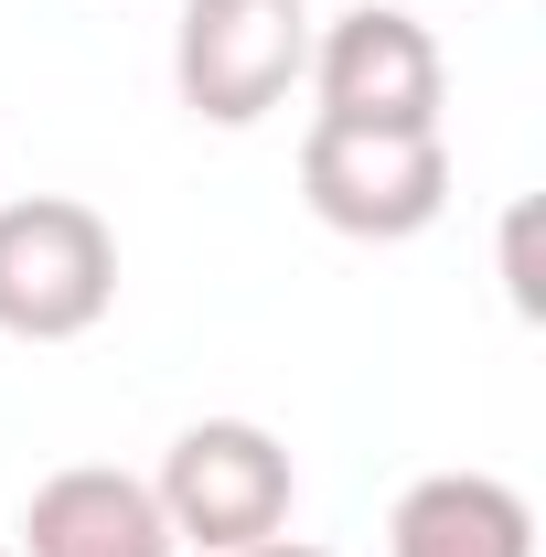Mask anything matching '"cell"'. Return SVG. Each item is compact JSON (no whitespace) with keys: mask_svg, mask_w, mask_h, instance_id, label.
Returning <instances> with one entry per match:
<instances>
[{"mask_svg":"<svg viewBox=\"0 0 546 557\" xmlns=\"http://www.w3.org/2000/svg\"><path fill=\"white\" fill-rule=\"evenodd\" d=\"M119 300V225L86 194H11L0 205V333L75 344Z\"/></svg>","mask_w":546,"mask_h":557,"instance_id":"6da1fadb","label":"cell"},{"mask_svg":"<svg viewBox=\"0 0 546 557\" xmlns=\"http://www.w3.org/2000/svg\"><path fill=\"white\" fill-rule=\"evenodd\" d=\"M289 493H300V472H289V450L258 418H194L161 450V472H150V504H161L172 547H204V557H236L258 536H278Z\"/></svg>","mask_w":546,"mask_h":557,"instance_id":"7a4b0ae2","label":"cell"},{"mask_svg":"<svg viewBox=\"0 0 546 557\" xmlns=\"http://www.w3.org/2000/svg\"><path fill=\"white\" fill-rule=\"evenodd\" d=\"M300 194L333 236L397 247L450 205V139L439 129H364V119H311L300 129Z\"/></svg>","mask_w":546,"mask_h":557,"instance_id":"3957f363","label":"cell"},{"mask_svg":"<svg viewBox=\"0 0 546 557\" xmlns=\"http://www.w3.org/2000/svg\"><path fill=\"white\" fill-rule=\"evenodd\" d=\"M311 75V0H183L172 22V86L214 129L269 119Z\"/></svg>","mask_w":546,"mask_h":557,"instance_id":"277c9868","label":"cell"},{"mask_svg":"<svg viewBox=\"0 0 546 557\" xmlns=\"http://www.w3.org/2000/svg\"><path fill=\"white\" fill-rule=\"evenodd\" d=\"M311 86H322V119H364V129H439V97L450 65L429 44V22L364 0L311 33Z\"/></svg>","mask_w":546,"mask_h":557,"instance_id":"5b68a950","label":"cell"},{"mask_svg":"<svg viewBox=\"0 0 546 557\" xmlns=\"http://www.w3.org/2000/svg\"><path fill=\"white\" fill-rule=\"evenodd\" d=\"M119 547H172L161 504L139 472L119 461H65L44 472L33 504H22V557H119Z\"/></svg>","mask_w":546,"mask_h":557,"instance_id":"8992f818","label":"cell"},{"mask_svg":"<svg viewBox=\"0 0 546 557\" xmlns=\"http://www.w3.org/2000/svg\"><path fill=\"white\" fill-rule=\"evenodd\" d=\"M386 557H536V504L504 472H418L386 515Z\"/></svg>","mask_w":546,"mask_h":557,"instance_id":"52a82bcc","label":"cell"},{"mask_svg":"<svg viewBox=\"0 0 546 557\" xmlns=\"http://www.w3.org/2000/svg\"><path fill=\"white\" fill-rule=\"evenodd\" d=\"M536 236H546V205H536V194H514V205H504V289H514V311H525V322L546 311V258H536Z\"/></svg>","mask_w":546,"mask_h":557,"instance_id":"ba28073f","label":"cell"},{"mask_svg":"<svg viewBox=\"0 0 546 557\" xmlns=\"http://www.w3.org/2000/svg\"><path fill=\"white\" fill-rule=\"evenodd\" d=\"M236 557H343V547H311V536H258V547H236Z\"/></svg>","mask_w":546,"mask_h":557,"instance_id":"9c48e42d","label":"cell"},{"mask_svg":"<svg viewBox=\"0 0 546 557\" xmlns=\"http://www.w3.org/2000/svg\"><path fill=\"white\" fill-rule=\"evenodd\" d=\"M119 557H183V547H119Z\"/></svg>","mask_w":546,"mask_h":557,"instance_id":"30bf717a","label":"cell"},{"mask_svg":"<svg viewBox=\"0 0 546 557\" xmlns=\"http://www.w3.org/2000/svg\"><path fill=\"white\" fill-rule=\"evenodd\" d=\"M0 557H11V547H0Z\"/></svg>","mask_w":546,"mask_h":557,"instance_id":"8fae6325","label":"cell"}]
</instances>
